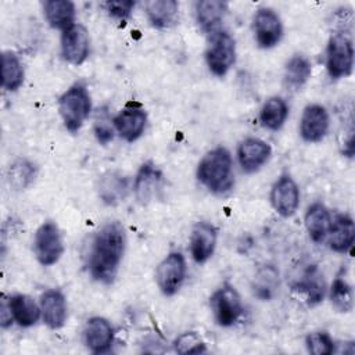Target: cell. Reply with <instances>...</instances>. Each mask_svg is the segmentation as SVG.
Returning <instances> with one entry per match:
<instances>
[{
    "label": "cell",
    "mask_w": 355,
    "mask_h": 355,
    "mask_svg": "<svg viewBox=\"0 0 355 355\" xmlns=\"http://www.w3.org/2000/svg\"><path fill=\"white\" fill-rule=\"evenodd\" d=\"M126 244L123 226L118 220L103 225L94 234L89 252V272L97 282L110 284L119 269Z\"/></svg>",
    "instance_id": "6da1fadb"
},
{
    "label": "cell",
    "mask_w": 355,
    "mask_h": 355,
    "mask_svg": "<svg viewBox=\"0 0 355 355\" xmlns=\"http://www.w3.org/2000/svg\"><path fill=\"white\" fill-rule=\"evenodd\" d=\"M197 179L212 193H225L233 186V161L227 148L208 151L197 166Z\"/></svg>",
    "instance_id": "7a4b0ae2"
},
{
    "label": "cell",
    "mask_w": 355,
    "mask_h": 355,
    "mask_svg": "<svg viewBox=\"0 0 355 355\" xmlns=\"http://www.w3.org/2000/svg\"><path fill=\"white\" fill-rule=\"evenodd\" d=\"M58 111L64 126L72 133L78 132L92 111V100L86 86L75 83L64 92L58 98Z\"/></svg>",
    "instance_id": "3957f363"
},
{
    "label": "cell",
    "mask_w": 355,
    "mask_h": 355,
    "mask_svg": "<svg viewBox=\"0 0 355 355\" xmlns=\"http://www.w3.org/2000/svg\"><path fill=\"white\" fill-rule=\"evenodd\" d=\"M205 61L209 71L216 76H223L236 61V42L226 31H216L209 35L205 50Z\"/></svg>",
    "instance_id": "277c9868"
},
{
    "label": "cell",
    "mask_w": 355,
    "mask_h": 355,
    "mask_svg": "<svg viewBox=\"0 0 355 355\" xmlns=\"http://www.w3.org/2000/svg\"><path fill=\"white\" fill-rule=\"evenodd\" d=\"M326 67L331 78L340 79L349 76L354 67V46L345 32L334 33L326 50Z\"/></svg>",
    "instance_id": "5b68a950"
},
{
    "label": "cell",
    "mask_w": 355,
    "mask_h": 355,
    "mask_svg": "<svg viewBox=\"0 0 355 355\" xmlns=\"http://www.w3.org/2000/svg\"><path fill=\"white\" fill-rule=\"evenodd\" d=\"M33 251L36 259L43 266H51L60 261L64 252V244L55 222L46 220L37 227L33 240Z\"/></svg>",
    "instance_id": "8992f818"
},
{
    "label": "cell",
    "mask_w": 355,
    "mask_h": 355,
    "mask_svg": "<svg viewBox=\"0 0 355 355\" xmlns=\"http://www.w3.org/2000/svg\"><path fill=\"white\" fill-rule=\"evenodd\" d=\"M209 306L215 322L223 327L234 324L243 313L240 294L229 283H225L211 295Z\"/></svg>",
    "instance_id": "52a82bcc"
},
{
    "label": "cell",
    "mask_w": 355,
    "mask_h": 355,
    "mask_svg": "<svg viewBox=\"0 0 355 355\" xmlns=\"http://www.w3.org/2000/svg\"><path fill=\"white\" fill-rule=\"evenodd\" d=\"M186 270L184 257L178 251L169 252L155 270V282L161 293L166 297L175 295L186 279Z\"/></svg>",
    "instance_id": "ba28073f"
},
{
    "label": "cell",
    "mask_w": 355,
    "mask_h": 355,
    "mask_svg": "<svg viewBox=\"0 0 355 355\" xmlns=\"http://www.w3.org/2000/svg\"><path fill=\"white\" fill-rule=\"evenodd\" d=\"M90 37L87 29L80 24H73L61 35L62 58L73 65H80L89 55Z\"/></svg>",
    "instance_id": "9c48e42d"
},
{
    "label": "cell",
    "mask_w": 355,
    "mask_h": 355,
    "mask_svg": "<svg viewBox=\"0 0 355 355\" xmlns=\"http://www.w3.org/2000/svg\"><path fill=\"white\" fill-rule=\"evenodd\" d=\"M254 33L259 47H275L283 36V24L279 14L269 7L259 8L254 15Z\"/></svg>",
    "instance_id": "30bf717a"
},
{
    "label": "cell",
    "mask_w": 355,
    "mask_h": 355,
    "mask_svg": "<svg viewBox=\"0 0 355 355\" xmlns=\"http://www.w3.org/2000/svg\"><path fill=\"white\" fill-rule=\"evenodd\" d=\"M270 204L273 209L283 218L295 214L300 205V190L290 175H282L272 187Z\"/></svg>",
    "instance_id": "8fae6325"
},
{
    "label": "cell",
    "mask_w": 355,
    "mask_h": 355,
    "mask_svg": "<svg viewBox=\"0 0 355 355\" xmlns=\"http://www.w3.org/2000/svg\"><path fill=\"white\" fill-rule=\"evenodd\" d=\"M330 118L327 110L320 104H309L304 108L300 121L301 137L308 143L320 141L329 130Z\"/></svg>",
    "instance_id": "7c38bea8"
},
{
    "label": "cell",
    "mask_w": 355,
    "mask_h": 355,
    "mask_svg": "<svg viewBox=\"0 0 355 355\" xmlns=\"http://www.w3.org/2000/svg\"><path fill=\"white\" fill-rule=\"evenodd\" d=\"M146 123H147L146 111L139 104H135V103L128 104L112 119V125L118 132V135L129 143L137 140L143 135L146 129Z\"/></svg>",
    "instance_id": "4fadbf2b"
},
{
    "label": "cell",
    "mask_w": 355,
    "mask_h": 355,
    "mask_svg": "<svg viewBox=\"0 0 355 355\" xmlns=\"http://www.w3.org/2000/svg\"><path fill=\"white\" fill-rule=\"evenodd\" d=\"M272 155L270 146L257 137L244 139L237 148V158L244 172H257L262 165L268 162Z\"/></svg>",
    "instance_id": "5bb4252c"
},
{
    "label": "cell",
    "mask_w": 355,
    "mask_h": 355,
    "mask_svg": "<svg viewBox=\"0 0 355 355\" xmlns=\"http://www.w3.org/2000/svg\"><path fill=\"white\" fill-rule=\"evenodd\" d=\"M218 230L208 222H197L190 236V252L197 263L207 262L215 251Z\"/></svg>",
    "instance_id": "9a60e30c"
},
{
    "label": "cell",
    "mask_w": 355,
    "mask_h": 355,
    "mask_svg": "<svg viewBox=\"0 0 355 355\" xmlns=\"http://www.w3.org/2000/svg\"><path fill=\"white\" fill-rule=\"evenodd\" d=\"M83 338L86 347L93 354L107 352L114 341L112 326L105 318L93 316L85 324Z\"/></svg>",
    "instance_id": "2e32d148"
},
{
    "label": "cell",
    "mask_w": 355,
    "mask_h": 355,
    "mask_svg": "<svg viewBox=\"0 0 355 355\" xmlns=\"http://www.w3.org/2000/svg\"><path fill=\"white\" fill-rule=\"evenodd\" d=\"M42 319L53 330L61 329L67 320V301L60 290H46L40 297Z\"/></svg>",
    "instance_id": "e0dca14e"
},
{
    "label": "cell",
    "mask_w": 355,
    "mask_h": 355,
    "mask_svg": "<svg viewBox=\"0 0 355 355\" xmlns=\"http://www.w3.org/2000/svg\"><path fill=\"white\" fill-rule=\"evenodd\" d=\"M227 4L220 0H202L196 3V18L202 32L211 35L220 29Z\"/></svg>",
    "instance_id": "ac0fdd59"
},
{
    "label": "cell",
    "mask_w": 355,
    "mask_h": 355,
    "mask_svg": "<svg viewBox=\"0 0 355 355\" xmlns=\"http://www.w3.org/2000/svg\"><path fill=\"white\" fill-rule=\"evenodd\" d=\"M161 180H162L161 171L153 162H144L140 166L133 183V190L139 202L141 204L148 202L159 189Z\"/></svg>",
    "instance_id": "d6986e66"
},
{
    "label": "cell",
    "mask_w": 355,
    "mask_h": 355,
    "mask_svg": "<svg viewBox=\"0 0 355 355\" xmlns=\"http://www.w3.org/2000/svg\"><path fill=\"white\" fill-rule=\"evenodd\" d=\"M331 219L333 218L330 215V211L322 202H315L308 207L304 222L309 237L315 243H320L327 237Z\"/></svg>",
    "instance_id": "ffe728a7"
},
{
    "label": "cell",
    "mask_w": 355,
    "mask_h": 355,
    "mask_svg": "<svg viewBox=\"0 0 355 355\" xmlns=\"http://www.w3.org/2000/svg\"><path fill=\"white\" fill-rule=\"evenodd\" d=\"M355 226L348 215H337L331 219L330 230L327 233L329 245L337 252H347L354 243Z\"/></svg>",
    "instance_id": "44dd1931"
},
{
    "label": "cell",
    "mask_w": 355,
    "mask_h": 355,
    "mask_svg": "<svg viewBox=\"0 0 355 355\" xmlns=\"http://www.w3.org/2000/svg\"><path fill=\"white\" fill-rule=\"evenodd\" d=\"M150 24L158 29H168L178 22L179 4L175 0H150L146 3Z\"/></svg>",
    "instance_id": "7402d4cb"
},
{
    "label": "cell",
    "mask_w": 355,
    "mask_h": 355,
    "mask_svg": "<svg viewBox=\"0 0 355 355\" xmlns=\"http://www.w3.org/2000/svg\"><path fill=\"white\" fill-rule=\"evenodd\" d=\"M10 311L12 315V319L22 327L33 326L40 315L42 309L35 302V300L26 294H14L8 298Z\"/></svg>",
    "instance_id": "603a6c76"
},
{
    "label": "cell",
    "mask_w": 355,
    "mask_h": 355,
    "mask_svg": "<svg viewBox=\"0 0 355 355\" xmlns=\"http://www.w3.org/2000/svg\"><path fill=\"white\" fill-rule=\"evenodd\" d=\"M43 12L54 29L65 31L75 24V4L69 0H47L43 3Z\"/></svg>",
    "instance_id": "cb8c5ba5"
},
{
    "label": "cell",
    "mask_w": 355,
    "mask_h": 355,
    "mask_svg": "<svg viewBox=\"0 0 355 355\" xmlns=\"http://www.w3.org/2000/svg\"><path fill=\"white\" fill-rule=\"evenodd\" d=\"M312 73V65L304 55L295 54L286 64L284 69V85L291 90L301 89Z\"/></svg>",
    "instance_id": "d4e9b609"
},
{
    "label": "cell",
    "mask_w": 355,
    "mask_h": 355,
    "mask_svg": "<svg viewBox=\"0 0 355 355\" xmlns=\"http://www.w3.org/2000/svg\"><path fill=\"white\" fill-rule=\"evenodd\" d=\"M288 115V107L282 97H270L265 101L259 111V121L262 126L270 130H279Z\"/></svg>",
    "instance_id": "484cf974"
},
{
    "label": "cell",
    "mask_w": 355,
    "mask_h": 355,
    "mask_svg": "<svg viewBox=\"0 0 355 355\" xmlns=\"http://www.w3.org/2000/svg\"><path fill=\"white\" fill-rule=\"evenodd\" d=\"M24 67L21 60L12 51H4L1 55V86L8 90H17L24 82Z\"/></svg>",
    "instance_id": "4316f807"
},
{
    "label": "cell",
    "mask_w": 355,
    "mask_h": 355,
    "mask_svg": "<svg viewBox=\"0 0 355 355\" xmlns=\"http://www.w3.org/2000/svg\"><path fill=\"white\" fill-rule=\"evenodd\" d=\"M301 287L305 291L311 305H315L323 300L324 291H326V284H324L323 273L319 270V268L316 265H311L305 270Z\"/></svg>",
    "instance_id": "83f0119b"
},
{
    "label": "cell",
    "mask_w": 355,
    "mask_h": 355,
    "mask_svg": "<svg viewBox=\"0 0 355 355\" xmlns=\"http://www.w3.org/2000/svg\"><path fill=\"white\" fill-rule=\"evenodd\" d=\"M126 193V180L115 173H110L101 180L100 196L107 204H115L125 197Z\"/></svg>",
    "instance_id": "f1b7e54d"
},
{
    "label": "cell",
    "mask_w": 355,
    "mask_h": 355,
    "mask_svg": "<svg viewBox=\"0 0 355 355\" xmlns=\"http://www.w3.org/2000/svg\"><path fill=\"white\" fill-rule=\"evenodd\" d=\"M330 300L333 306L340 312L352 309V288L343 276H337L331 284Z\"/></svg>",
    "instance_id": "f546056e"
},
{
    "label": "cell",
    "mask_w": 355,
    "mask_h": 355,
    "mask_svg": "<svg viewBox=\"0 0 355 355\" xmlns=\"http://www.w3.org/2000/svg\"><path fill=\"white\" fill-rule=\"evenodd\" d=\"M36 176V168L32 162L26 159H18L8 169V180L17 189H25L33 182Z\"/></svg>",
    "instance_id": "4dcf8cb0"
},
{
    "label": "cell",
    "mask_w": 355,
    "mask_h": 355,
    "mask_svg": "<svg viewBox=\"0 0 355 355\" xmlns=\"http://www.w3.org/2000/svg\"><path fill=\"white\" fill-rule=\"evenodd\" d=\"M308 352L313 355H330L334 352V343L324 331L309 333L305 338Z\"/></svg>",
    "instance_id": "1f68e13d"
},
{
    "label": "cell",
    "mask_w": 355,
    "mask_h": 355,
    "mask_svg": "<svg viewBox=\"0 0 355 355\" xmlns=\"http://www.w3.org/2000/svg\"><path fill=\"white\" fill-rule=\"evenodd\" d=\"M178 354H201L205 352V343L194 331H186L180 334L173 343Z\"/></svg>",
    "instance_id": "d6a6232c"
},
{
    "label": "cell",
    "mask_w": 355,
    "mask_h": 355,
    "mask_svg": "<svg viewBox=\"0 0 355 355\" xmlns=\"http://www.w3.org/2000/svg\"><path fill=\"white\" fill-rule=\"evenodd\" d=\"M276 277H277V275L272 268L261 270L254 280V283H255L254 293L263 300L270 298V295L276 287V283H277Z\"/></svg>",
    "instance_id": "836d02e7"
},
{
    "label": "cell",
    "mask_w": 355,
    "mask_h": 355,
    "mask_svg": "<svg viewBox=\"0 0 355 355\" xmlns=\"http://www.w3.org/2000/svg\"><path fill=\"white\" fill-rule=\"evenodd\" d=\"M135 7V1H107L105 10L108 14L116 19L125 21L130 17V12Z\"/></svg>",
    "instance_id": "e575fe53"
},
{
    "label": "cell",
    "mask_w": 355,
    "mask_h": 355,
    "mask_svg": "<svg viewBox=\"0 0 355 355\" xmlns=\"http://www.w3.org/2000/svg\"><path fill=\"white\" fill-rule=\"evenodd\" d=\"M94 132H96V137L101 144H107L108 141L112 140L114 137V130L112 126L110 123V121L107 118H100V121L96 122L94 126Z\"/></svg>",
    "instance_id": "d590c367"
}]
</instances>
